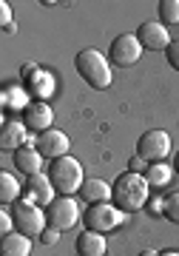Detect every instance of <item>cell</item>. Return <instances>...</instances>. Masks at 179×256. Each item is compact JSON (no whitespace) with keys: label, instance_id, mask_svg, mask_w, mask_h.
<instances>
[{"label":"cell","instance_id":"1","mask_svg":"<svg viewBox=\"0 0 179 256\" xmlns=\"http://www.w3.org/2000/svg\"><path fill=\"white\" fill-rule=\"evenodd\" d=\"M151 200V185L145 182L142 174H134V171H122L111 182V202L122 214H134V210H142Z\"/></svg>","mask_w":179,"mask_h":256},{"label":"cell","instance_id":"20","mask_svg":"<svg viewBox=\"0 0 179 256\" xmlns=\"http://www.w3.org/2000/svg\"><path fill=\"white\" fill-rule=\"evenodd\" d=\"M142 176H145V182L151 185V191H160V188H165L174 180V165L170 162H151Z\"/></svg>","mask_w":179,"mask_h":256},{"label":"cell","instance_id":"23","mask_svg":"<svg viewBox=\"0 0 179 256\" xmlns=\"http://www.w3.org/2000/svg\"><path fill=\"white\" fill-rule=\"evenodd\" d=\"M162 216L174 225H179V191H170L162 196Z\"/></svg>","mask_w":179,"mask_h":256},{"label":"cell","instance_id":"29","mask_svg":"<svg viewBox=\"0 0 179 256\" xmlns=\"http://www.w3.org/2000/svg\"><path fill=\"white\" fill-rule=\"evenodd\" d=\"M145 210H148L151 216H162V200H148V205H145Z\"/></svg>","mask_w":179,"mask_h":256},{"label":"cell","instance_id":"16","mask_svg":"<svg viewBox=\"0 0 179 256\" xmlns=\"http://www.w3.org/2000/svg\"><path fill=\"white\" fill-rule=\"evenodd\" d=\"M74 250L77 256H106L108 250V242L102 234H94V230H82L77 242H74Z\"/></svg>","mask_w":179,"mask_h":256},{"label":"cell","instance_id":"22","mask_svg":"<svg viewBox=\"0 0 179 256\" xmlns=\"http://www.w3.org/2000/svg\"><path fill=\"white\" fill-rule=\"evenodd\" d=\"M156 12H160L162 26H176L179 23V0H160Z\"/></svg>","mask_w":179,"mask_h":256},{"label":"cell","instance_id":"2","mask_svg":"<svg viewBox=\"0 0 179 256\" xmlns=\"http://www.w3.org/2000/svg\"><path fill=\"white\" fill-rule=\"evenodd\" d=\"M74 68H77V74L88 82L91 88H97V92H106L108 86H111V80H114L111 60H108L100 48H82V52H77Z\"/></svg>","mask_w":179,"mask_h":256},{"label":"cell","instance_id":"32","mask_svg":"<svg viewBox=\"0 0 179 256\" xmlns=\"http://www.w3.org/2000/svg\"><path fill=\"white\" fill-rule=\"evenodd\" d=\"M160 256H179V250H162Z\"/></svg>","mask_w":179,"mask_h":256},{"label":"cell","instance_id":"31","mask_svg":"<svg viewBox=\"0 0 179 256\" xmlns=\"http://www.w3.org/2000/svg\"><path fill=\"white\" fill-rule=\"evenodd\" d=\"M170 165H174V174H179V151H176V156H174V162Z\"/></svg>","mask_w":179,"mask_h":256},{"label":"cell","instance_id":"4","mask_svg":"<svg viewBox=\"0 0 179 256\" xmlns=\"http://www.w3.org/2000/svg\"><path fill=\"white\" fill-rule=\"evenodd\" d=\"M126 214L116 208L114 202H97V205H88L82 210V225L86 230H94V234H111L116 225H122Z\"/></svg>","mask_w":179,"mask_h":256},{"label":"cell","instance_id":"27","mask_svg":"<svg viewBox=\"0 0 179 256\" xmlns=\"http://www.w3.org/2000/svg\"><path fill=\"white\" fill-rule=\"evenodd\" d=\"M40 242H43V245H57V239H60V230H54V228H46L43 234H40Z\"/></svg>","mask_w":179,"mask_h":256},{"label":"cell","instance_id":"19","mask_svg":"<svg viewBox=\"0 0 179 256\" xmlns=\"http://www.w3.org/2000/svg\"><path fill=\"white\" fill-rule=\"evenodd\" d=\"M86 205H97V202H111V185L106 180H86L80 188Z\"/></svg>","mask_w":179,"mask_h":256},{"label":"cell","instance_id":"12","mask_svg":"<svg viewBox=\"0 0 179 256\" xmlns=\"http://www.w3.org/2000/svg\"><path fill=\"white\" fill-rule=\"evenodd\" d=\"M23 88L28 92L32 100L48 102L54 97V92H57V80H54V74L48 72V68H40V66H37L28 77H23Z\"/></svg>","mask_w":179,"mask_h":256},{"label":"cell","instance_id":"6","mask_svg":"<svg viewBox=\"0 0 179 256\" xmlns=\"http://www.w3.org/2000/svg\"><path fill=\"white\" fill-rule=\"evenodd\" d=\"M12 216H14V230L23 234V236H40L48 225H46V210L32 205L28 200L20 196L14 205H12Z\"/></svg>","mask_w":179,"mask_h":256},{"label":"cell","instance_id":"25","mask_svg":"<svg viewBox=\"0 0 179 256\" xmlns=\"http://www.w3.org/2000/svg\"><path fill=\"white\" fill-rule=\"evenodd\" d=\"M0 28L3 32H12L14 28V14H12V3H0Z\"/></svg>","mask_w":179,"mask_h":256},{"label":"cell","instance_id":"10","mask_svg":"<svg viewBox=\"0 0 179 256\" xmlns=\"http://www.w3.org/2000/svg\"><path fill=\"white\" fill-rule=\"evenodd\" d=\"M134 34L145 52H168V46L174 43L168 34V28L162 26L160 20H145V23H140V28H136Z\"/></svg>","mask_w":179,"mask_h":256},{"label":"cell","instance_id":"13","mask_svg":"<svg viewBox=\"0 0 179 256\" xmlns=\"http://www.w3.org/2000/svg\"><path fill=\"white\" fill-rule=\"evenodd\" d=\"M34 140H28V128L23 126V120H3L0 126V148L3 151H18L23 146H32Z\"/></svg>","mask_w":179,"mask_h":256},{"label":"cell","instance_id":"5","mask_svg":"<svg viewBox=\"0 0 179 256\" xmlns=\"http://www.w3.org/2000/svg\"><path fill=\"white\" fill-rule=\"evenodd\" d=\"M82 220V210H80V202L74 196H57V200L46 208V225L54 230H72L77 222Z\"/></svg>","mask_w":179,"mask_h":256},{"label":"cell","instance_id":"30","mask_svg":"<svg viewBox=\"0 0 179 256\" xmlns=\"http://www.w3.org/2000/svg\"><path fill=\"white\" fill-rule=\"evenodd\" d=\"M136 256H160V254H156V250H151V248H145V250H140Z\"/></svg>","mask_w":179,"mask_h":256},{"label":"cell","instance_id":"15","mask_svg":"<svg viewBox=\"0 0 179 256\" xmlns=\"http://www.w3.org/2000/svg\"><path fill=\"white\" fill-rule=\"evenodd\" d=\"M14 165H18L20 174H26V176L43 174V156H40V151H37L34 146L18 148V151H14Z\"/></svg>","mask_w":179,"mask_h":256},{"label":"cell","instance_id":"7","mask_svg":"<svg viewBox=\"0 0 179 256\" xmlns=\"http://www.w3.org/2000/svg\"><path fill=\"white\" fill-rule=\"evenodd\" d=\"M170 154V134L162 128H151L142 137L136 140V156H142L145 162H165V156Z\"/></svg>","mask_w":179,"mask_h":256},{"label":"cell","instance_id":"21","mask_svg":"<svg viewBox=\"0 0 179 256\" xmlns=\"http://www.w3.org/2000/svg\"><path fill=\"white\" fill-rule=\"evenodd\" d=\"M20 196H23V185L18 182V176L9 174V171H3L0 174V202L3 205H14Z\"/></svg>","mask_w":179,"mask_h":256},{"label":"cell","instance_id":"14","mask_svg":"<svg viewBox=\"0 0 179 256\" xmlns=\"http://www.w3.org/2000/svg\"><path fill=\"white\" fill-rule=\"evenodd\" d=\"M20 120H23V126H26L28 131H34V134H43V131H48V128H52L54 111H52V106H48V102L32 100V106H28V108L20 114Z\"/></svg>","mask_w":179,"mask_h":256},{"label":"cell","instance_id":"18","mask_svg":"<svg viewBox=\"0 0 179 256\" xmlns=\"http://www.w3.org/2000/svg\"><path fill=\"white\" fill-rule=\"evenodd\" d=\"M32 254V236L23 234H9V236L0 239V256H28Z\"/></svg>","mask_w":179,"mask_h":256},{"label":"cell","instance_id":"28","mask_svg":"<svg viewBox=\"0 0 179 256\" xmlns=\"http://www.w3.org/2000/svg\"><path fill=\"white\" fill-rule=\"evenodd\" d=\"M128 171H134V174H145V171H148V162H145L142 156H134V160H128Z\"/></svg>","mask_w":179,"mask_h":256},{"label":"cell","instance_id":"24","mask_svg":"<svg viewBox=\"0 0 179 256\" xmlns=\"http://www.w3.org/2000/svg\"><path fill=\"white\" fill-rule=\"evenodd\" d=\"M0 234H3V236L14 234V216H12L9 205H3V208H0Z\"/></svg>","mask_w":179,"mask_h":256},{"label":"cell","instance_id":"26","mask_svg":"<svg viewBox=\"0 0 179 256\" xmlns=\"http://www.w3.org/2000/svg\"><path fill=\"white\" fill-rule=\"evenodd\" d=\"M165 60H168V66L174 68V72H179V40H174L168 46V52H165Z\"/></svg>","mask_w":179,"mask_h":256},{"label":"cell","instance_id":"3","mask_svg":"<svg viewBox=\"0 0 179 256\" xmlns=\"http://www.w3.org/2000/svg\"><path fill=\"white\" fill-rule=\"evenodd\" d=\"M46 176L52 180L57 196H74V194L82 188L86 176H82V165L74 160V156H60V160H52L48 168H46Z\"/></svg>","mask_w":179,"mask_h":256},{"label":"cell","instance_id":"9","mask_svg":"<svg viewBox=\"0 0 179 256\" xmlns=\"http://www.w3.org/2000/svg\"><path fill=\"white\" fill-rule=\"evenodd\" d=\"M34 148L40 151V156H43V160H48V162H52V160L68 156L72 140H68V134H63L60 128H48V131H43V134H37Z\"/></svg>","mask_w":179,"mask_h":256},{"label":"cell","instance_id":"8","mask_svg":"<svg viewBox=\"0 0 179 256\" xmlns=\"http://www.w3.org/2000/svg\"><path fill=\"white\" fill-rule=\"evenodd\" d=\"M145 48L140 46L136 34H116L108 46V60L111 66H120V68H131L134 63H140Z\"/></svg>","mask_w":179,"mask_h":256},{"label":"cell","instance_id":"17","mask_svg":"<svg viewBox=\"0 0 179 256\" xmlns=\"http://www.w3.org/2000/svg\"><path fill=\"white\" fill-rule=\"evenodd\" d=\"M32 106V97L23 86H6L3 88V111L6 114H23Z\"/></svg>","mask_w":179,"mask_h":256},{"label":"cell","instance_id":"11","mask_svg":"<svg viewBox=\"0 0 179 256\" xmlns=\"http://www.w3.org/2000/svg\"><path fill=\"white\" fill-rule=\"evenodd\" d=\"M23 200H28L32 205L37 208H48L54 200H57V191H54L52 180L46 174H37V176H26V182H23Z\"/></svg>","mask_w":179,"mask_h":256}]
</instances>
